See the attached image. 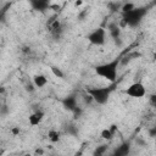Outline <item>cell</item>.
<instances>
[{
    "mask_svg": "<svg viewBox=\"0 0 156 156\" xmlns=\"http://www.w3.org/2000/svg\"><path fill=\"white\" fill-rule=\"evenodd\" d=\"M46 27H48V30L51 33L52 37H55V38H60L61 32H62V24H61V22H60L58 20L51 18L50 21H48Z\"/></svg>",
    "mask_w": 156,
    "mask_h": 156,
    "instance_id": "obj_6",
    "label": "cell"
},
{
    "mask_svg": "<svg viewBox=\"0 0 156 156\" xmlns=\"http://www.w3.org/2000/svg\"><path fill=\"white\" fill-rule=\"evenodd\" d=\"M130 152V143L129 141H124L119 146H117L115 149V151L112 152L111 156H128Z\"/></svg>",
    "mask_w": 156,
    "mask_h": 156,
    "instance_id": "obj_7",
    "label": "cell"
},
{
    "mask_svg": "<svg viewBox=\"0 0 156 156\" xmlns=\"http://www.w3.org/2000/svg\"><path fill=\"white\" fill-rule=\"evenodd\" d=\"M154 58H155V60H156V52H155V54H154Z\"/></svg>",
    "mask_w": 156,
    "mask_h": 156,
    "instance_id": "obj_27",
    "label": "cell"
},
{
    "mask_svg": "<svg viewBox=\"0 0 156 156\" xmlns=\"http://www.w3.org/2000/svg\"><path fill=\"white\" fill-rule=\"evenodd\" d=\"M108 29H110V34H111V37L113 38V40L117 39V38H119V35H121V29H119V27H118L117 24L111 23V24L108 26Z\"/></svg>",
    "mask_w": 156,
    "mask_h": 156,
    "instance_id": "obj_12",
    "label": "cell"
},
{
    "mask_svg": "<svg viewBox=\"0 0 156 156\" xmlns=\"http://www.w3.org/2000/svg\"><path fill=\"white\" fill-rule=\"evenodd\" d=\"M150 102L156 107V94H152V95L150 96Z\"/></svg>",
    "mask_w": 156,
    "mask_h": 156,
    "instance_id": "obj_22",
    "label": "cell"
},
{
    "mask_svg": "<svg viewBox=\"0 0 156 156\" xmlns=\"http://www.w3.org/2000/svg\"><path fill=\"white\" fill-rule=\"evenodd\" d=\"M29 4L32 5L33 10L35 11H40V12H44L45 10L50 9V2L46 1V0H30Z\"/></svg>",
    "mask_w": 156,
    "mask_h": 156,
    "instance_id": "obj_8",
    "label": "cell"
},
{
    "mask_svg": "<svg viewBox=\"0 0 156 156\" xmlns=\"http://www.w3.org/2000/svg\"><path fill=\"white\" fill-rule=\"evenodd\" d=\"M108 6L111 7L112 11H116V10L119 7V4H117V2H116V4H108Z\"/></svg>",
    "mask_w": 156,
    "mask_h": 156,
    "instance_id": "obj_23",
    "label": "cell"
},
{
    "mask_svg": "<svg viewBox=\"0 0 156 156\" xmlns=\"http://www.w3.org/2000/svg\"><path fill=\"white\" fill-rule=\"evenodd\" d=\"M149 135H150V136H152V138H155V136H156V124L149 129Z\"/></svg>",
    "mask_w": 156,
    "mask_h": 156,
    "instance_id": "obj_18",
    "label": "cell"
},
{
    "mask_svg": "<svg viewBox=\"0 0 156 156\" xmlns=\"http://www.w3.org/2000/svg\"><path fill=\"white\" fill-rule=\"evenodd\" d=\"M50 69H51V72H52V74H54L55 77H57V78H63V77H65L63 72H62L58 67H56V66H51Z\"/></svg>",
    "mask_w": 156,
    "mask_h": 156,
    "instance_id": "obj_15",
    "label": "cell"
},
{
    "mask_svg": "<svg viewBox=\"0 0 156 156\" xmlns=\"http://www.w3.org/2000/svg\"><path fill=\"white\" fill-rule=\"evenodd\" d=\"M87 39H88L89 43H91L93 45H98V46L104 45L105 41H106V33H105V29H104V28H98V29L93 30V32L88 35Z\"/></svg>",
    "mask_w": 156,
    "mask_h": 156,
    "instance_id": "obj_4",
    "label": "cell"
},
{
    "mask_svg": "<svg viewBox=\"0 0 156 156\" xmlns=\"http://www.w3.org/2000/svg\"><path fill=\"white\" fill-rule=\"evenodd\" d=\"M119 65V58H115L107 63H102L95 67V73L108 82H115L117 78V68Z\"/></svg>",
    "mask_w": 156,
    "mask_h": 156,
    "instance_id": "obj_1",
    "label": "cell"
},
{
    "mask_svg": "<svg viewBox=\"0 0 156 156\" xmlns=\"http://www.w3.org/2000/svg\"><path fill=\"white\" fill-rule=\"evenodd\" d=\"M113 90V85L111 87H102V88H90L87 90V93L93 98V100L100 105H104L108 101L110 94Z\"/></svg>",
    "mask_w": 156,
    "mask_h": 156,
    "instance_id": "obj_3",
    "label": "cell"
},
{
    "mask_svg": "<svg viewBox=\"0 0 156 156\" xmlns=\"http://www.w3.org/2000/svg\"><path fill=\"white\" fill-rule=\"evenodd\" d=\"M33 82H34V85H35L37 88H43V87L46 85L48 79H46V77L43 76V74H37V76L33 77Z\"/></svg>",
    "mask_w": 156,
    "mask_h": 156,
    "instance_id": "obj_11",
    "label": "cell"
},
{
    "mask_svg": "<svg viewBox=\"0 0 156 156\" xmlns=\"http://www.w3.org/2000/svg\"><path fill=\"white\" fill-rule=\"evenodd\" d=\"M82 4H83V1H76V2H74V5H76V6H80Z\"/></svg>",
    "mask_w": 156,
    "mask_h": 156,
    "instance_id": "obj_26",
    "label": "cell"
},
{
    "mask_svg": "<svg viewBox=\"0 0 156 156\" xmlns=\"http://www.w3.org/2000/svg\"><path fill=\"white\" fill-rule=\"evenodd\" d=\"M112 136H113V134L111 133V130H110L108 128L101 130V138H102V139H105V140H111Z\"/></svg>",
    "mask_w": 156,
    "mask_h": 156,
    "instance_id": "obj_16",
    "label": "cell"
},
{
    "mask_svg": "<svg viewBox=\"0 0 156 156\" xmlns=\"http://www.w3.org/2000/svg\"><path fill=\"white\" fill-rule=\"evenodd\" d=\"M126 94H127L128 96H130V98L140 99V98H143V96L146 94V89H145V87H144L141 83L136 82V83L130 84V85L127 88Z\"/></svg>",
    "mask_w": 156,
    "mask_h": 156,
    "instance_id": "obj_5",
    "label": "cell"
},
{
    "mask_svg": "<svg viewBox=\"0 0 156 156\" xmlns=\"http://www.w3.org/2000/svg\"><path fill=\"white\" fill-rule=\"evenodd\" d=\"M43 118H44V112L43 111H35L29 116L28 121H29L30 126H38L43 121Z\"/></svg>",
    "mask_w": 156,
    "mask_h": 156,
    "instance_id": "obj_10",
    "label": "cell"
},
{
    "mask_svg": "<svg viewBox=\"0 0 156 156\" xmlns=\"http://www.w3.org/2000/svg\"><path fill=\"white\" fill-rule=\"evenodd\" d=\"M20 132H21V129H20L18 127H13V128L11 129V133H12L13 135H18V134H20Z\"/></svg>",
    "mask_w": 156,
    "mask_h": 156,
    "instance_id": "obj_20",
    "label": "cell"
},
{
    "mask_svg": "<svg viewBox=\"0 0 156 156\" xmlns=\"http://www.w3.org/2000/svg\"><path fill=\"white\" fill-rule=\"evenodd\" d=\"M107 149H108V146L107 145H100V146H98L95 150H94V152H93V156H105V152L107 151Z\"/></svg>",
    "mask_w": 156,
    "mask_h": 156,
    "instance_id": "obj_13",
    "label": "cell"
},
{
    "mask_svg": "<svg viewBox=\"0 0 156 156\" xmlns=\"http://www.w3.org/2000/svg\"><path fill=\"white\" fill-rule=\"evenodd\" d=\"M50 9H54L55 11H58V10H60V6H58V5H51Z\"/></svg>",
    "mask_w": 156,
    "mask_h": 156,
    "instance_id": "obj_25",
    "label": "cell"
},
{
    "mask_svg": "<svg viewBox=\"0 0 156 156\" xmlns=\"http://www.w3.org/2000/svg\"><path fill=\"white\" fill-rule=\"evenodd\" d=\"M108 129L111 130V133H112V134H115V133H116V130H117V126H116V124H111V127H110Z\"/></svg>",
    "mask_w": 156,
    "mask_h": 156,
    "instance_id": "obj_24",
    "label": "cell"
},
{
    "mask_svg": "<svg viewBox=\"0 0 156 156\" xmlns=\"http://www.w3.org/2000/svg\"><path fill=\"white\" fill-rule=\"evenodd\" d=\"M147 9L146 7H135L134 10L123 13L122 18V24L123 26H129V27H136L141 22L143 17L146 15Z\"/></svg>",
    "mask_w": 156,
    "mask_h": 156,
    "instance_id": "obj_2",
    "label": "cell"
},
{
    "mask_svg": "<svg viewBox=\"0 0 156 156\" xmlns=\"http://www.w3.org/2000/svg\"><path fill=\"white\" fill-rule=\"evenodd\" d=\"M87 15H88V9H85L83 12H80V13L78 15V17H79V20H83V18H84Z\"/></svg>",
    "mask_w": 156,
    "mask_h": 156,
    "instance_id": "obj_21",
    "label": "cell"
},
{
    "mask_svg": "<svg viewBox=\"0 0 156 156\" xmlns=\"http://www.w3.org/2000/svg\"><path fill=\"white\" fill-rule=\"evenodd\" d=\"M34 155H35V156H41V155H44V150H43V149H40V147L35 149V151H34Z\"/></svg>",
    "mask_w": 156,
    "mask_h": 156,
    "instance_id": "obj_19",
    "label": "cell"
},
{
    "mask_svg": "<svg viewBox=\"0 0 156 156\" xmlns=\"http://www.w3.org/2000/svg\"><path fill=\"white\" fill-rule=\"evenodd\" d=\"M62 105H63V107L66 108V110H69V111H74L78 106H77V99H76V96L74 95H68V96H66L63 100H62Z\"/></svg>",
    "mask_w": 156,
    "mask_h": 156,
    "instance_id": "obj_9",
    "label": "cell"
},
{
    "mask_svg": "<svg viewBox=\"0 0 156 156\" xmlns=\"http://www.w3.org/2000/svg\"><path fill=\"white\" fill-rule=\"evenodd\" d=\"M48 136H49V140L51 143H57L60 140V133L57 130H50Z\"/></svg>",
    "mask_w": 156,
    "mask_h": 156,
    "instance_id": "obj_14",
    "label": "cell"
},
{
    "mask_svg": "<svg viewBox=\"0 0 156 156\" xmlns=\"http://www.w3.org/2000/svg\"><path fill=\"white\" fill-rule=\"evenodd\" d=\"M134 9H135V5H134L133 2H127V4H124V5L122 6V11H123V13L129 12V11H132V10H134Z\"/></svg>",
    "mask_w": 156,
    "mask_h": 156,
    "instance_id": "obj_17",
    "label": "cell"
}]
</instances>
